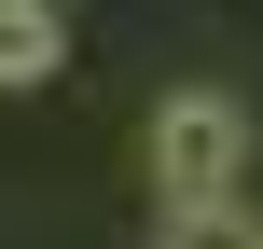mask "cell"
<instances>
[{
    "label": "cell",
    "instance_id": "3",
    "mask_svg": "<svg viewBox=\"0 0 263 249\" xmlns=\"http://www.w3.org/2000/svg\"><path fill=\"white\" fill-rule=\"evenodd\" d=\"M166 249H263L236 208H166Z\"/></svg>",
    "mask_w": 263,
    "mask_h": 249
},
{
    "label": "cell",
    "instance_id": "1",
    "mask_svg": "<svg viewBox=\"0 0 263 249\" xmlns=\"http://www.w3.org/2000/svg\"><path fill=\"white\" fill-rule=\"evenodd\" d=\"M250 180V111L236 97H166L153 111V194L166 208H236Z\"/></svg>",
    "mask_w": 263,
    "mask_h": 249
},
{
    "label": "cell",
    "instance_id": "2",
    "mask_svg": "<svg viewBox=\"0 0 263 249\" xmlns=\"http://www.w3.org/2000/svg\"><path fill=\"white\" fill-rule=\"evenodd\" d=\"M55 55H69V42H55V14H42V0H28V14H0V83H55Z\"/></svg>",
    "mask_w": 263,
    "mask_h": 249
},
{
    "label": "cell",
    "instance_id": "4",
    "mask_svg": "<svg viewBox=\"0 0 263 249\" xmlns=\"http://www.w3.org/2000/svg\"><path fill=\"white\" fill-rule=\"evenodd\" d=\"M0 14H28V0H0Z\"/></svg>",
    "mask_w": 263,
    "mask_h": 249
}]
</instances>
